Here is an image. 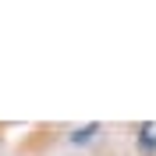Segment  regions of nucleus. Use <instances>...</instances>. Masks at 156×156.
Here are the masks:
<instances>
[{
  "instance_id": "nucleus-1",
  "label": "nucleus",
  "mask_w": 156,
  "mask_h": 156,
  "mask_svg": "<svg viewBox=\"0 0 156 156\" xmlns=\"http://www.w3.org/2000/svg\"><path fill=\"white\" fill-rule=\"evenodd\" d=\"M96 131H99V124H85V128H78L75 135H71V142H89Z\"/></svg>"
}]
</instances>
